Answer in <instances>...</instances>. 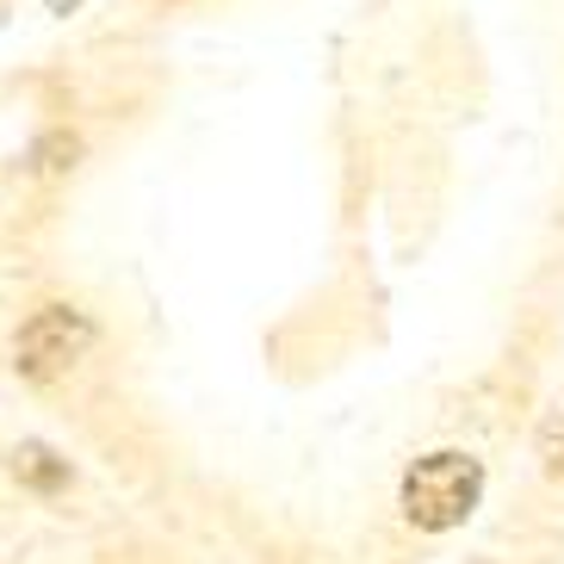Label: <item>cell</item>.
<instances>
[{
  "label": "cell",
  "mask_w": 564,
  "mask_h": 564,
  "mask_svg": "<svg viewBox=\"0 0 564 564\" xmlns=\"http://www.w3.org/2000/svg\"><path fill=\"white\" fill-rule=\"evenodd\" d=\"M540 459H546L552 478H564V415L546 422V434H540Z\"/></svg>",
  "instance_id": "4"
},
{
  "label": "cell",
  "mask_w": 564,
  "mask_h": 564,
  "mask_svg": "<svg viewBox=\"0 0 564 564\" xmlns=\"http://www.w3.org/2000/svg\"><path fill=\"white\" fill-rule=\"evenodd\" d=\"M44 459H51L44 447H25V453H19V471H25L32 484H44V490H51V484H63V465H44Z\"/></svg>",
  "instance_id": "3"
},
{
  "label": "cell",
  "mask_w": 564,
  "mask_h": 564,
  "mask_svg": "<svg viewBox=\"0 0 564 564\" xmlns=\"http://www.w3.org/2000/svg\"><path fill=\"white\" fill-rule=\"evenodd\" d=\"M44 7H51V13H75V7H82V0H44Z\"/></svg>",
  "instance_id": "5"
},
{
  "label": "cell",
  "mask_w": 564,
  "mask_h": 564,
  "mask_svg": "<svg viewBox=\"0 0 564 564\" xmlns=\"http://www.w3.org/2000/svg\"><path fill=\"white\" fill-rule=\"evenodd\" d=\"M484 497V465L471 453H429L403 471V514L422 533H453Z\"/></svg>",
  "instance_id": "1"
},
{
  "label": "cell",
  "mask_w": 564,
  "mask_h": 564,
  "mask_svg": "<svg viewBox=\"0 0 564 564\" xmlns=\"http://www.w3.org/2000/svg\"><path fill=\"white\" fill-rule=\"evenodd\" d=\"M87 348H94V323H87L82 311H68V304H44L13 341V372L32 379V384H51V379H63Z\"/></svg>",
  "instance_id": "2"
}]
</instances>
